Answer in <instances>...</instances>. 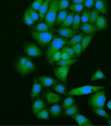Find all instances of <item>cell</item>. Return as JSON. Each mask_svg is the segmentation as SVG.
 <instances>
[{"instance_id": "6da1fadb", "label": "cell", "mask_w": 111, "mask_h": 126, "mask_svg": "<svg viewBox=\"0 0 111 126\" xmlns=\"http://www.w3.org/2000/svg\"><path fill=\"white\" fill-rule=\"evenodd\" d=\"M30 33L34 40L42 47H47L50 44V42L57 37L56 30L54 29L44 32H36L34 30H31Z\"/></svg>"}, {"instance_id": "7a4b0ae2", "label": "cell", "mask_w": 111, "mask_h": 126, "mask_svg": "<svg viewBox=\"0 0 111 126\" xmlns=\"http://www.w3.org/2000/svg\"><path fill=\"white\" fill-rule=\"evenodd\" d=\"M68 40L62 37H56L52 42H50V44L48 45V48L45 52V57H46V61L48 63H50V60L52 58V56L59 50H61V48L67 44Z\"/></svg>"}, {"instance_id": "3957f363", "label": "cell", "mask_w": 111, "mask_h": 126, "mask_svg": "<svg viewBox=\"0 0 111 126\" xmlns=\"http://www.w3.org/2000/svg\"><path fill=\"white\" fill-rule=\"evenodd\" d=\"M58 3L59 0H51L50 6L48 8V11L44 16V22L46 24H48V26L53 28L55 26V22H56V17L57 15L59 13V7H58Z\"/></svg>"}, {"instance_id": "277c9868", "label": "cell", "mask_w": 111, "mask_h": 126, "mask_svg": "<svg viewBox=\"0 0 111 126\" xmlns=\"http://www.w3.org/2000/svg\"><path fill=\"white\" fill-rule=\"evenodd\" d=\"M104 90L103 86H90V85H86V86H82L80 88H75L72 89L67 93V94L69 96H78V95H84V94H90L92 93H95L97 91H101Z\"/></svg>"}, {"instance_id": "5b68a950", "label": "cell", "mask_w": 111, "mask_h": 126, "mask_svg": "<svg viewBox=\"0 0 111 126\" xmlns=\"http://www.w3.org/2000/svg\"><path fill=\"white\" fill-rule=\"evenodd\" d=\"M105 103V91L101 90L95 92L88 99V106L92 108H103Z\"/></svg>"}, {"instance_id": "8992f818", "label": "cell", "mask_w": 111, "mask_h": 126, "mask_svg": "<svg viewBox=\"0 0 111 126\" xmlns=\"http://www.w3.org/2000/svg\"><path fill=\"white\" fill-rule=\"evenodd\" d=\"M23 50L28 56L33 58H40L43 56V51L39 46L33 42H24L23 43Z\"/></svg>"}, {"instance_id": "52a82bcc", "label": "cell", "mask_w": 111, "mask_h": 126, "mask_svg": "<svg viewBox=\"0 0 111 126\" xmlns=\"http://www.w3.org/2000/svg\"><path fill=\"white\" fill-rule=\"evenodd\" d=\"M28 59L29 58H27L25 56H18L17 59L12 63L13 68L15 69V71L22 77H25V76H27L29 74L26 70V67H25V64L27 63Z\"/></svg>"}, {"instance_id": "ba28073f", "label": "cell", "mask_w": 111, "mask_h": 126, "mask_svg": "<svg viewBox=\"0 0 111 126\" xmlns=\"http://www.w3.org/2000/svg\"><path fill=\"white\" fill-rule=\"evenodd\" d=\"M69 69H70V65H66V66L58 65L57 67H54V72L56 77L65 84L67 82V75L69 72Z\"/></svg>"}, {"instance_id": "9c48e42d", "label": "cell", "mask_w": 111, "mask_h": 126, "mask_svg": "<svg viewBox=\"0 0 111 126\" xmlns=\"http://www.w3.org/2000/svg\"><path fill=\"white\" fill-rule=\"evenodd\" d=\"M43 96H44L45 100L50 104H56V103L60 102L61 100H63L62 96L57 94H55L51 91H44L43 92Z\"/></svg>"}, {"instance_id": "30bf717a", "label": "cell", "mask_w": 111, "mask_h": 126, "mask_svg": "<svg viewBox=\"0 0 111 126\" xmlns=\"http://www.w3.org/2000/svg\"><path fill=\"white\" fill-rule=\"evenodd\" d=\"M80 29L82 31V33L84 35H95L98 32L96 25L93 24V23H90V22L81 24V26H80Z\"/></svg>"}, {"instance_id": "8fae6325", "label": "cell", "mask_w": 111, "mask_h": 126, "mask_svg": "<svg viewBox=\"0 0 111 126\" xmlns=\"http://www.w3.org/2000/svg\"><path fill=\"white\" fill-rule=\"evenodd\" d=\"M41 90H42V85H41L39 80L37 77L34 80L33 87H32V90H31V98H32V100H34L37 95L40 94Z\"/></svg>"}, {"instance_id": "7c38bea8", "label": "cell", "mask_w": 111, "mask_h": 126, "mask_svg": "<svg viewBox=\"0 0 111 126\" xmlns=\"http://www.w3.org/2000/svg\"><path fill=\"white\" fill-rule=\"evenodd\" d=\"M57 32H58V34H59L61 37L65 38V39H67V40H70L74 35L77 34V31H76V30H73V29H71V28H63V27H60V28L57 30Z\"/></svg>"}, {"instance_id": "4fadbf2b", "label": "cell", "mask_w": 111, "mask_h": 126, "mask_svg": "<svg viewBox=\"0 0 111 126\" xmlns=\"http://www.w3.org/2000/svg\"><path fill=\"white\" fill-rule=\"evenodd\" d=\"M72 117H73V119L74 120H76V122L79 124V125H88V126H91L93 125V123L91 122L90 120L88 119V118H86L84 116H82L81 114H74V115H72Z\"/></svg>"}, {"instance_id": "5bb4252c", "label": "cell", "mask_w": 111, "mask_h": 126, "mask_svg": "<svg viewBox=\"0 0 111 126\" xmlns=\"http://www.w3.org/2000/svg\"><path fill=\"white\" fill-rule=\"evenodd\" d=\"M37 79L39 80V82L41 83L42 87L44 88H48V87H52L54 84L58 83L59 80H56V79H53L47 75H43V76H38Z\"/></svg>"}, {"instance_id": "9a60e30c", "label": "cell", "mask_w": 111, "mask_h": 126, "mask_svg": "<svg viewBox=\"0 0 111 126\" xmlns=\"http://www.w3.org/2000/svg\"><path fill=\"white\" fill-rule=\"evenodd\" d=\"M49 115L52 118H58L62 116V108L59 104H55V105L51 106L49 108Z\"/></svg>"}, {"instance_id": "2e32d148", "label": "cell", "mask_w": 111, "mask_h": 126, "mask_svg": "<svg viewBox=\"0 0 111 126\" xmlns=\"http://www.w3.org/2000/svg\"><path fill=\"white\" fill-rule=\"evenodd\" d=\"M94 7L100 12V14L107 15V0H96Z\"/></svg>"}, {"instance_id": "e0dca14e", "label": "cell", "mask_w": 111, "mask_h": 126, "mask_svg": "<svg viewBox=\"0 0 111 126\" xmlns=\"http://www.w3.org/2000/svg\"><path fill=\"white\" fill-rule=\"evenodd\" d=\"M95 25H96L98 31H101V30L107 29V27H108V20H107V18L105 16H99L98 19L95 22Z\"/></svg>"}, {"instance_id": "ac0fdd59", "label": "cell", "mask_w": 111, "mask_h": 126, "mask_svg": "<svg viewBox=\"0 0 111 126\" xmlns=\"http://www.w3.org/2000/svg\"><path fill=\"white\" fill-rule=\"evenodd\" d=\"M51 0H44L42 2V4L40 5L39 9H38V16H39V22H41V20L44 18L47 11H48V8L50 6Z\"/></svg>"}, {"instance_id": "d6986e66", "label": "cell", "mask_w": 111, "mask_h": 126, "mask_svg": "<svg viewBox=\"0 0 111 126\" xmlns=\"http://www.w3.org/2000/svg\"><path fill=\"white\" fill-rule=\"evenodd\" d=\"M69 15V12L66 10H62L60 11L57 15V17H56V22H55V25L58 26V27H61V24L63 23V21L65 20V18L67 17V16Z\"/></svg>"}, {"instance_id": "ffe728a7", "label": "cell", "mask_w": 111, "mask_h": 126, "mask_svg": "<svg viewBox=\"0 0 111 126\" xmlns=\"http://www.w3.org/2000/svg\"><path fill=\"white\" fill-rule=\"evenodd\" d=\"M45 107H46V105H45L44 101H43L42 99H40V98H37V99H36V100L34 101V103H33L32 112H33L34 115H37L41 109H43V108H45Z\"/></svg>"}, {"instance_id": "44dd1931", "label": "cell", "mask_w": 111, "mask_h": 126, "mask_svg": "<svg viewBox=\"0 0 111 126\" xmlns=\"http://www.w3.org/2000/svg\"><path fill=\"white\" fill-rule=\"evenodd\" d=\"M51 88H52V90L56 91L57 93H59V94H61L65 95V94H67V93H68L67 87L63 84V83H61L60 81H59L58 83L54 84L52 87H51Z\"/></svg>"}, {"instance_id": "7402d4cb", "label": "cell", "mask_w": 111, "mask_h": 126, "mask_svg": "<svg viewBox=\"0 0 111 126\" xmlns=\"http://www.w3.org/2000/svg\"><path fill=\"white\" fill-rule=\"evenodd\" d=\"M83 37H84V34H83V33L76 34V35H74V36L71 38L70 40H68L66 45H67V46H73V45H75V44H77V43H81V41H82V39H83Z\"/></svg>"}, {"instance_id": "603a6c76", "label": "cell", "mask_w": 111, "mask_h": 126, "mask_svg": "<svg viewBox=\"0 0 111 126\" xmlns=\"http://www.w3.org/2000/svg\"><path fill=\"white\" fill-rule=\"evenodd\" d=\"M84 5L83 4H70L68 9L75 14H81L82 13V11L84 10Z\"/></svg>"}, {"instance_id": "cb8c5ba5", "label": "cell", "mask_w": 111, "mask_h": 126, "mask_svg": "<svg viewBox=\"0 0 111 126\" xmlns=\"http://www.w3.org/2000/svg\"><path fill=\"white\" fill-rule=\"evenodd\" d=\"M74 15H75V13H69V15L67 16L65 20L63 21V23L61 24V27H63V28H70V27H72L73 19H74Z\"/></svg>"}, {"instance_id": "d4e9b609", "label": "cell", "mask_w": 111, "mask_h": 126, "mask_svg": "<svg viewBox=\"0 0 111 126\" xmlns=\"http://www.w3.org/2000/svg\"><path fill=\"white\" fill-rule=\"evenodd\" d=\"M49 30H53V28L49 27L48 24H46L45 22H39L37 25H36L34 27V31L36 32H44L49 31Z\"/></svg>"}, {"instance_id": "484cf974", "label": "cell", "mask_w": 111, "mask_h": 126, "mask_svg": "<svg viewBox=\"0 0 111 126\" xmlns=\"http://www.w3.org/2000/svg\"><path fill=\"white\" fill-rule=\"evenodd\" d=\"M81 25V15L80 14H75L74 15V19H73V24H72V29L77 31L78 29H80Z\"/></svg>"}, {"instance_id": "4316f807", "label": "cell", "mask_w": 111, "mask_h": 126, "mask_svg": "<svg viewBox=\"0 0 111 126\" xmlns=\"http://www.w3.org/2000/svg\"><path fill=\"white\" fill-rule=\"evenodd\" d=\"M35 116H36L37 118H38V119H49L50 118V115H49L48 110L46 109V107L43 108V109H41L40 111L37 115H35Z\"/></svg>"}, {"instance_id": "83f0119b", "label": "cell", "mask_w": 111, "mask_h": 126, "mask_svg": "<svg viewBox=\"0 0 111 126\" xmlns=\"http://www.w3.org/2000/svg\"><path fill=\"white\" fill-rule=\"evenodd\" d=\"M92 39H93V35H84V37H83V39H82V41L81 42V47H82V51H84L87 48V46L89 45V43L92 41Z\"/></svg>"}, {"instance_id": "f1b7e54d", "label": "cell", "mask_w": 111, "mask_h": 126, "mask_svg": "<svg viewBox=\"0 0 111 126\" xmlns=\"http://www.w3.org/2000/svg\"><path fill=\"white\" fill-rule=\"evenodd\" d=\"M93 112L95 113V114H97L98 116H101V117H104V118H106L107 120L108 119H110L111 118V116L110 115H108L102 108H93Z\"/></svg>"}, {"instance_id": "f546056e", "label": "cell", "mask_w": 111, "mask_h": 126, "mask_svg": "<svg viewBox=\"0 0 111 126\" xmlns=\"http://www.w3.org/2000/svg\"><path fill=\"white\" fill-rule=\"evenodd\" d=\"M77 63V59H70V60H63V59H61L60 61L56 62V64L57 65H61V66H66V65H72L74 63Z\"/></svg>"}, {"instance_id": "4dcf8cb0", "label": "cell", "mask_w": 111, "mask_h": 126, "mask_svg": "<svg viewBox=\"0 0 111 126\" xmlns=\"http://www.w3.org/2000/svg\"><path fill=\"white\" fill-rule=\"evenodd\" d=\"M99 16H100V12H99V11L96 10L95 8H94V9H91L90 16H89V21H88V22L95 24V22H96V20L98 19Z\"/></svg>"}, {"instance_id": "1f68e13d", "label": "cell", "mask_w": 111, "mask_h": 126, "mask_svg": "<svg viewBox=\"0 0 111 126\" xmlns=\"http://www.w3.org/2000/svg\"><path fill=\"white\" fill-rule=\"evenodd\" d=\"M101 79L104 80L105 79V76H104V74L101 72V68L98 67V69L96 70V72L91 76V81H96V80H101Z\"/></svg>"}, {"instance_id": "d6a6232c", "label": "cell", "mask_w": 111, "mask_h": 126, "mask_svg": "<svg viewBox=\"0 0 111 126\" xmlns=\"http://www.w3.org/2000/svg\"><path fill=\"white\" fill-rule=\"evenodd\" d=\"M90 11L89 9H85L82 11V14L81 16V24L87 23L89 21V16H90Z\"/></svg>"}, {"instance_id": "836d02e7", "label": "cell", "mask_w": 111, "mask_h": 126, "mask_svg": "<svg viewBox=\"0 0 111 126\" xmlns=\"http://www.w3.org/2000/svg\"><path fill=\"white\" fill-rule=\"evenodd\" d=\"M25 67H26L27 72L30 74V73H32V72H35V71H36V69H37V64L35 63H33L30 59H28L27 63L25 64Z\"/></svg>"}, {"instance_id": "e575fe53", "label": "cell", "mask_w": 111, "mask_h": 126, "mask_svg": "<svg viewBox=\"0 0 111 126\" xmlns=\"http://www.w3.org/2000/svg\"><path fill=\"white\" fill-rule=\"evenodd\" d=\"M23 22H24L26 25H28V26L34 25V21H33L32 17H31L28 9L25 11V13H24V16H23Z\"/></svg>"}, {"instance_id": "d590c367", "label": "cell", "mask_w": 111, "mask_h": 126, "mask_svg": "<svg viewBox=\"0 0 111 126\" xmlns=\"http://www.w3.org/2000/svg\"><path fill=\"white\" fill-rule=\"evenodd\" d=\"M64 111H65V112H64V114H65L66 116H72V115H74V114H77V113H78L79 108H78V106L76 105V104H73V105L70 106L69 108L65 109Z\"/></svg>"}, {"instance_id": "8d00e7d4", "label": "cell", "mask_w": 111, "mask_h": 126, "mask_svg": "<svg viewBox=\"0 0 111 126\" xmlns=\"http://www.w3.org/2000/svg\"><path fill=\"white\" fill-rule=\"evenodd\" d=\"M61 50H63V51H65L66 53H68V54H69V56H70L72 59H77V58H78L77 54L75 53V51H74V49H73V47H72V46L64 45V46L61 48Z\"/></svg>"}, {"instance_id": "74e56055", "label": "cell", "mask_w": 111, "mask_h": 126, "mask_svg": "<svg viewBox=\"0 0 111 126\" xmlns=\"http://www.w3.org/2000/svg\"><path fill=\"white\" fill-rule=\"evenodd\" d=\"M73 104H75V100L72 98V96H69V97H67V98H65L63 100V103L61 105V108H62V110H65V109L69 108L70 106H72Z\"/></svg>"}, {"instance_id": "f35d334b", "label": "cell", "mask_w": 111, "mask_h": 126, "mask_svg": "<svg viewBox=\"0 0 111 126\" xmlns=\"http://www.w3.org/2000/svg\"><path fill=\"white\" fill-rule=\"evenodd\" d=\"M70 5V0H59V3H58V9L59 12L62 10H66Z\"/></svg>"}, {"instance_id": "ab89813d", "label": "cell", "mask_w": 111, "mask_h": 126, "mask_svg": "<svg viewBox=\"0 0 111 126\" xmlns=\"http://www.w3.org/2000/svg\"><path fill=\"white\" fill-rule=\"evenodd\" d=\"M61 59V50H59V51H57V52L52 56V58H51V60H50V63H50L51 65H54V63L60 61Z\"/></svg>"}, {"instance_id": "60d3db41", "label": "cell", "mask_w": 111, "mask_h": 126, "mask_svg": "<svg viewBox=\"0 0 111 126\" xmlns=\"http://www.w3.org/2000/svg\"><path fill=\"white\" fill-rule=\"evenodd\" d=\"M43 1H44V0H35V1L30 5L29 8H31V9H33V10H35V11H37V12L38 13V9H39V7H40V5L42 4Z\"/></svg>"}, {"instance_id": "b9f144b4", "label": "cell", "mask_w": 111, "mask_h": 126, "mask_svg": "<svg viewBox=\"0 0 111 126\" xmlns=\"http://www.w3.org/2000/svg\"><path fill=\"white\" fill-rule=\"evenodd\" d=\"M72 47H73V49H74L75 53L77 54V56H78L79 58H81V54H82V52H83V51H82V47H81V43H77V44L73 45Z\"/></svg>"}, {"instance_id": "7bdbcfd3", "label": "cell", "mask_w": 111, "mask_h": 126, "mask_svg": "<svg viewBox=\"0 0 111 126\" xmlns=\"http://www.w3.org/2000/svg\"><path fill=\"white\" fill-rule=\"evenodd\" d=\"M28 11H29V14H30L31 17H32V19H33L34 22L37 20H39V16H38V13L37 11L33 10L31 8H28Z\"/></svg>"}, {"instance_id": "ee69618b", "label": "cell", "mask_w": 111, "mask_h": 126, "mask_svg": "<svg viewBox=\"0 0 111 126\" xmlns=\"http://www.w3.org/2000/svg\"><path fill=\"white\" fill-rule=\"evenodd\" d=\"M95 2H96V0H85V2L83 3V5H84V7H85L86 9L91 10V9H92V7L94 6Z\"/></svg>"}, {"instance_id": "f6af8a7d", "label": "cell", "mask_w": 111, "mask_h": 126, "mask_svg": "<svg viewBox=\"0 0 111 126\" xmlns=\"http://www.w3.org/2000/svg\"><path fill=\"white\" fill-rule=\"evenodd\" d=\"M61 59H63V60H70V59H72V58L69 56V54H68V53H66L65 51L61 50Z\"/></svg>"}, {"instance_id": "bcb514c9", "label": "cell", "mask_w": 111, "mask_h": 126, "mask_svg": "<svg viewBox=\"0 0 111 126\" xmlns=\"http://www.w3.org/2000/svg\"><path fill=\"white\" fill-rule=\"evenodd\" d=\"M71 4H83L85 0H70Z\"/></svg>"}, {"instance_id": "7dc6e473", "label": "cell", "mask_w": 111, "mask_h": 126, "mask_svg": "<svg viewBox=\"0 0 111 126\" xmlns=\"http://www.w3.org/2000/svg\"><path fill=\"white\" fill-rule=\"evenodd\" d=\"M107 108H108L109 110H111V100H109V101L107 102Z\"/></svg>"}, {"instance_id": "c3c4849f", "label": "cell", "mask_w": 111, "mask_h": 126, "mask_svg": "<svg viewBox=\"0 0 111 126\" xmlns=\"http://www.w3.org/2000/svg\"><path fill=\"white\" fill-rule=\"evenodd\" d=\"M107 121H108V124H109V125H111V118H110V119H108Z\"/></svg>"}, {"instance_id": "681fc988", "label": "cell", "mask_w": 111, "mask_h": 126, "mask_svg": "<svg viewBox=\"0 0 111 126\" xmlns=\"http://www.w3.org/2000/svg\"><path fill=\"white\" fill-rule=\"evenodd\" d=\"M110 85H111V83H110Z\"/></svg>"}]
</instances>
